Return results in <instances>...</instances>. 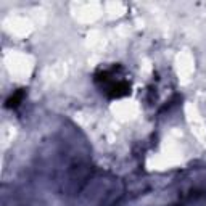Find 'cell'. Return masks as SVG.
Segmentation results:
<instances>
[{
	"instance_id": "cell-1",
	"label": "cell",
	"mask_w": 206,
	"mask_h": 206,
	"mask_svg": "<svg viewBox=\"0 0 206 206\" xmlns=\"http://www.w3.org/2000/svg\"><path fill=\"white\" fill-rule=\"evenodd\" d=\"M21 100H23V92H16L15 95H11V97L7 100V106H8V108H11V106H18Z\"/></svg>"
}]
</instances>
